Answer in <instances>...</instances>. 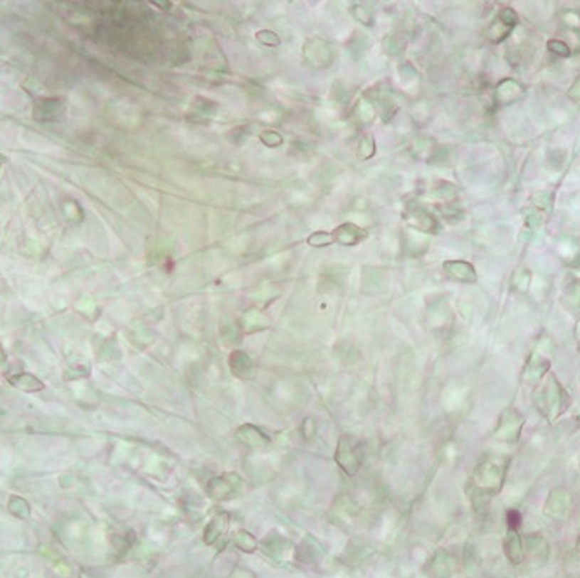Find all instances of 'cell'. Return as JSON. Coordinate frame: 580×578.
I'll list each match as a JSON object with an SVG mask.
<instances>
[{
  "label": "cell",
  "mask_w": 580,
  "mask_h": 578,
  "mask_svg": "<svg viewBox=\"0 0 580 578\" xmlns=\"http://www.w3.org/2000/svg\"><path fill=\"white\" fill-rule=\"evenodd\" d=\"M38 109H41V113H35V117L47 122V120L56 119L59 113L63 112V106L58 100H46Z\"/></svg>",
  "instance_id": "obj_1"
},
{
  "label": "cell",
  "mask_w": 580,
  "mask_h": 578,
  "mask_svg": "<svg viewBox=\"0 0 580 578\" xmlns=\"http://www.w3.org/2000/svg\"><path fill=\"white\" fill-rule=\"evenodd\" d=\"M547 47H549L552 53L559 54V56H568V54H570V47H568L565 42H561V41H551L549 44H547Z\"/></svg>",
  "instance_id": "obj_2"
},
{
  "label": "cell",
  "mask_w": 580,
  "mask_h": 578,
  "mask_svg": "<svg viewBox=\"0 0 580 578\" xmlns=\"http://www.w3.org/2000/svg\"><path fill=\"white\" fill-rule=\"evenodd\" d=\"M507 521H509V526H511L512 530L518 528L520 523H522V516H520L518 510H509V513H507Z\"/></svg>",
  "instance_id": "obj_3"
}]
</instances>
